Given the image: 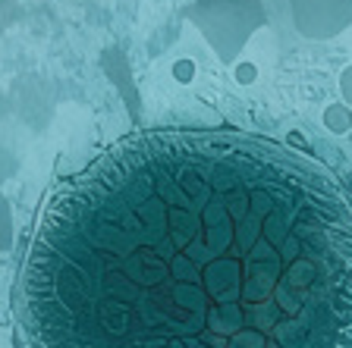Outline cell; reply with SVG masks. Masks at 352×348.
<instances>
[{"label": "cell", "instance_id": "obj_1", "mask_svg": "<svg viewBox=\"0 0 352 348\" xmlns=\"http://www.w3.org/2000/svg\"><path fill=\"white\" fill-rule=\"evenodd\" d=\"M29 348H352V198L296 148L148 129L47 198Z\"/></svg>", "mask_w": 352, "mask_h": 348}]
</instances>
